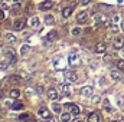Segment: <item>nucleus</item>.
<instances>
[{"instance_id":"nucleus-1","label":"nucleus","mask_w":124,"mask_h":122,"mask_svg":"<svg viewBox=\"0 0 124 122\" xmlns=\"http://www.w3.org/2000/svg\"><path fill=\"white\" fill-rule=\"evenodd\" d=\"M113 47H114L116 50L123 49L124 47V37L123 36H116V37H114V40H113Z\"/></svg>"},{"instance_id":"nucleus-2","label":"nucleus","mask_w":124,"mask_h":122,"mask_svg":"<svg viewBox=\"0 0 124 122\" xmlns=\"http://www.w3.org/2000/svg\"><path fill=\"white\" fill-rule=\"evenodd\" d=\"M38 115L42 119H51V111H48V108H45V106H40L38 109Z\"/></svg>"},{"instance_id":"nucleus-3","label":"nucleus","mask_w":124,"mask_h":122,"mask_svg":"<svg viewBox=\"0 0 124 122\" xmlns=\"http://www.w3.org/2000/svg\"><path fill=\"white\" fill-rule=\"evenodd\" d=\"M77 22H78L79 25L87 23V22H88V13H87V12H79V13L77 14Z\"/></svg>"},{"instance_id":"nucleus-4","label":"nucleus","mask_w":124,"mask_h":122,"mask_svg":"<svg viewBox=\"0 0 124 122\" xmlns=\"http://www.w3.org/2000/svg\"><path fill=\"white\" fill-rule=\"evenodd\" d=\"M65 79H66L68 83H75V82L78 81V75H77L75 72H68V73L65 75Z\"/></svg>"},{"instance_id":"nucleus-5","label":"nucleus","mask_w":124,"mask_h":122,"mask_svg":"<svg viewBox=\"0 0 124 122\" xmlns=\"http://www.w3.org/2000/svg\"><path fill=\"white\" fill-rule=\"evenodd\" d=\"M54 7V3L51 1V0H45V1H42L40 4H39V10H51Z\"/></svg>"},{"instance_id":"nucleus-6","label":"nucleus","mask_w":124,"mask_h":122,"mask_svg":"<svg viewBox=\"0 0 124 122\" xmlns=\"http://www.w3.org/2000/svg\"><path fill=\"white\" fill-rule=\"evenodd\" d=\"M66 108L71 111V114H72L74 116L79 115V112H81V111H79V108H78V105H75V103H68V105H66Z\"/></svg>"},{"instance_id":"nucleus-7","label":"nucleus","mask_w":124,"mask_h":122,"mask_svg":"<svg viewBox=\"0 0 124 122\" xmlns=\"http://www.w3.org/2000/svg\"><path fill=\"white\" fill-rule=\"evenodd\" d=\"M105 49H107V45L104 42H100L95 46V53H105Z\"/></svg>"},{"instance_id":"nucleus-8","label":"nucleus","mask_w":124,"mask_h":122,"mask_svg":"<svg viewBox=\"0 0 124 122\" xmlns=\"http://www.w3.org/2000/svg\"><path fill=\"white\" fill-rule=\"evenodd\" d=\"M110 76H111V79L113 81H121V70H111L110 72Z\"/></svg>"},{"instance_id":"nucleus-9","label":"nucleus","mask_w":124,"mask_h":122,"mask_svg":"<svg viewBox=\"0 0 124 122\" xmlns=\"http://www.w3.org/2000/svg\"><path fill=\"white\" fill-rule=\"evenodd\" d=\"M25 20H22V19H19V20H16L15 23H13V27H15V30H22L23 27H25Z\"/></svg>"},{"instance_id":"nucleus-10","label":"nucleus","mask_w":124,"mask_h":122,"mask_svg":"<svg viewBox=\"0 0 124 122\" xmlns=\"http://www.w3.org/2000/svg\"><path fill=\"white\" fill-rule=\"evenodd\" d=\"M48 96H49V99H52V101H56L58 99V92L55 88H49L48 89Z\"/></svg>"},{"instance_id":"nucleus-11","label":"nucleus","mask_w":124,"mask_h":122,"mask_svg":"<svg viewBox=\"0 0 124 122\" xmlns=\"http://www.w3.org/2000/svg\"><path fill=\"white\" fill-rule=\"evenodd\" d=\"M93 86H84V88H81V95H84V96H91L93 95Z\"/></svg>"},{"instance_id":"nucleus-12","label":"nucleus","mask_w":124,"mask_h":122,"mask_svg":"<svg viewBox=\"0 0 124 122\" xmlns=\"http://www.w3.org/2000/svg\"><path fill=\"white\" fill-rule=\"evenodd\" d=\"M88 122H101V118L97 112H91L88 115Z\"/></svg>"},{"instance_id":"nucleus-13","label":"nucleus","mask_w":124,"mask_h":122,"mask_svg":"<svg viewBox=\"0 0 124 122\" xmlns=\"http://www.w3.org/2000/svg\"><path fill=\"white\" fill-rule=\"evenodd\" d=\"M72 12H74V7H71V6H68V7H65L63 10H62V16L65 17V19H68L71 14H72Z\"/></svg>"},{"instance_id":"nucleus-14","label":"nucleus","mask_w":124,"mask_h":122,"mask_svg":"<svg viewBox=\"0 0 124 122\" xmlns=\"http://www.w3.org/2000/svg\"><path fill=\"white\" fill-rule=\"evenodd\" d=\"M9 95H10V98H12V99H17V98L20 96V91H19L17 88H13L12 91L9 92Z\"/></svg>"},{"instance_id":"nucleus-15","label":"nucleus","mask_w":124,"mask_h":122,"mask_svg":"<svg viewBox=\"0 0 124 122\" xmlns=\"http://www.w3.org/2000/svg\"><path fill=\"white\" fill-rule=\"evenodd\" d=\"M45 23H46V25H54V23H55V17H54L52 14L45 16Z\"/></svg>"},{"instance_id":"nucleus-16","label":"nucleus","mask_w":124,"mask_h":122,"mask_svg":"<svg viewBox=\"0 0 124 122\" xmlns=\"http://www.w3.org/2000/svg\"><path fill=\"white\" fill-rule=\"evenodd\" d=\"M116 65H117V69L118 70L124 72V59H118V61L116 62Z\"/></svg>"},{"instance_id":"nucleus-17","label":"nucleus","mask_w":124,"mask_h":122,"mask_svg":"<svg viewBox=\"0 0 124 122\" xmlns=\"http://www.w3.org/2000/svg\"><path fill=\"white\" fill-rule=\"evenodd\" d=\"M56 36H58V33H56V30H52L51 33H48L46 39H48V40H55V39H56Z\"/></svg>"},{"instance_id":"nucleus-18","label":"nucleus","mask_w":124,"mask_h":122,"mask_svg":"<svg viewBox=\"0 0 124 122\" xmlns=\"http://www.w3.org/2000/svg\"><path fill=\"white\" fill-rule=\"evenodd\" d=\"M4 39L6 40H9V42H16V36L15 34H12V33H7V34H4Z\"/></svg>"},{"instance_id":"nucleus-19","label":"nucleus","mask_w":124,"mask_h":122,"mask_svg":"<svg viewBox=\"0 0 124 122\" xmlns=\"http://www.w3.org/2000/svg\"><path fill=\"white\" fill-rule=\"evenodd\" d=\"M71 115L72 114H61V122H68L71 119Z\"/></svg>"},{"instance_id":"nucleus-20","label":"nucleus","mask_w":124,"mask_h":122,"mask_svg":"<svg viewBox=\"0 0 124 122\" xmlns=\"http://www.w3.org/2000/svg\"><path fill=\"white\" fill-rule=\"evenodd\" d=\"M29 25H31L32 27H36V26L39 25V17H32L31 22H29Z\"/></svg>"},{"instance_id":"nucleus-21","label":"nucleus","mask_w":124,"mask_h":122,"mask_svg":"<svg viewBox=\"0 0 124 122\" xmlns=\"http://www.w3.org/2000/svg\"><path fill=\"white\" fill-rule=\"evenodd\" d=\"M12 109H13V111H19V109H23V103H20V102H17V103H13Z\"/></svg>"},{"instance_id":"nucleus-22","label":"nucleus","mask_w":124,"mask_h":122,"mask_svg":"<svg viewBox=\"0 0 124 122\" xmlns=\"http://www.w3.org/2000/svg\"><path fill=\"white\" fill-rule=\"evenodd\" d=\"M81 29H79V27H74V29H72V34H74V36H79V34H81Z\"/></svg>"},{"instance_id":"nucleus-23","label":"nucleus","mask_w":124,"mask_h":122,"mask_svg":"<svg viewBox=\"0 0 124 122\" xmlns=\"http://www.w3.org/2000/svg\"><path fill=\"white\" fill-rule=\"evenodd\" d=\"M28 50H29V46H28V45H23V46L20 47V53H22V55H25Z\"/></svg>"},{"instance_id":"nucleus-24","label":"nucleus","mask_w":124,"mask_h":122,"mask_svg":"<svg viewBox=\"0 0 124 122\" xmlns=\"http://www.w3.org/2000/svg\"><path fill=\"white\" fill-rule=\"evenodd\" d=\"M29 118H31V116H29V114H22V115L19 116V119H20V121H28Z\"/></svg>"},{"instance_id":"nucleus-25","label":"nucleus","mask_w":124,"mask_h":122,"mask_svg":"<svg viewBox=\"0 0 124 122\" xmlns=\"http://www.w3.org/2000/svg\"><path fill=\"white\" fill-rule=\"evenodd\" d=\"M52 109H54V112H61L62 106H61V105H58V103H55V105L52 106Z\"/></svg>"},{"instance_id":"nucleus-26","label":"nucleus","mask_w":124,"mask_h":122,"mask_svg":"<svg viewBox=\"0 0 124 122\" xmlns=\"http://www.w3.org/2000/svg\"><path fill=\"white\" fill-rule=\"evenodd\" d=\"M62 93H63V95H69V93H71V92H69V86H66V85L62 86Z\"/></svg>"},{"instance_id":"nucleus-27","label":"nucleus","mask_w":124,"mask_h":122,"mask_svg":"<svg viewBox=\"0 0 124 122\" xmlns=\"http://www.w3.org/2000/svg\"><path fill=\"white\" fill-rule=\"evenodd\" d=\"M10 81H12V82H17V83H19V82H20L22 79H20L19 76H16V75H12V78H10Z\"/></svg>"},{"instance_id":"nucleus-28","label":"nucleus","mask_w":124,"mask_h":122,"mask_svg":"<svg viewBox=\"0 0 124 122\" xmlns=\"http://www.w3.org/2000/svg\"><path fill=\"white\" fill-rule=\"evenodd\" d=\"M102 61H104V63H108V62H111V55H104Z\"/></svg>"},{"instance_id":"nucleus-29","label":"nucleus","mask_w":124,"mask_h":122,"mask_svg":"<svg viewBox=\"0 0 124 122\" xmlns=\"http://www.w3.org/2000/svg\"><path fill=\"white\" fill-rule=\"evenodd\" d=\"M19 7H20V6H19V4H16V6L12 9V14H17V13H19Z\"/></svg>"},{"instance_id":"nucleus-30","label":"nucleus","mask_w":124,"mask_h":122,"mask_svg":"<svg viewBox=\"0 0 124 122\" xmlns=\"http://www.w3.org/2000/svg\"><path fill=\"white\" fill-rule=\"evenodd\" d=\"M104 111H105V112H113L111 106H110V105H107V102H105V105H104Z\"/></svg>"},{"instance_id":"nucleus-31","label":"nucleus","mask_w":124,"mask_h":122,"mask_svg":"<svg viewBox=\"0 0 124 122\" xmlns=\"http://www.w3.org/2000/svg\"><path fill=\"white\" fill-rule=\"evenodd\" d=\"M3 19H4V12L0 10V20H3Z\"/></svg>"},{"instance_id":"nucleus-32","label":"nucleus","mask_w":124,"mask_h":122,"mask_svg":"<svg viewBox=\"0 0 124 122\" xmlns=\"http://www.w3.org/2000/svg\"><path fill=\"white\" fill-rule=\"evenodd\" d=\"M118 20H120V17H118V16H114V17H113V22H116V23H117Z\"/></svg>"},{"instance_id":"nucleus-33","label":"nucleus","mask_w":124,"mask_h":122,"mask_svg":"<svg viewBox=\"0 0 124 122\" xmlns=\"http://www.w3.org/2000/svg\"><path fill=\"white\" fill-rule=\"evenodd\" d=\"M88 1H90V0H79V3H81V4H87Z\"/></svg>"},{"instance_id":"nucleus-34","label":"nucleus","mask_w":124,"mask_h":122,"mask_svg":"<svg viewBox=\"0 0 124 122\" xmlns=\"http://www.w3.org/2000/svg\"><path fill=\"white\" fill-rule=\"evenodd\" d=\"M120 25H121V30L124 32V20H121V22H120Z\"/></svg>"},{"instance_id":"nucleus-35","label":"nucleus","mask_w":124,"mask_h":122,"mask_svg":"<svg viewBox=\"0 0 124 122\" xmlns=\"http://www.w3.org/2000/svg\"><path fill=\"white\" fill-rule=\"evenodd\" d=\"M3 95H4V93H3V91H0V99L3 98Z\"/></svg>"},{"instance_id":"nucleus-36","label":"nucleus","mask_w":124,"mask_h":122,"mask_svg":"<svg viewBox=\"0 0 124 122\" xmlns=\"http://www.w3.org/2000/svg\"><path fill=\"white\" fill-rule=\"evenodd\" d=\"M13 1H15V3H19V1H20V0H13Z\"/></svg>"},{"instance_id":"nucleus-37","label":"nucleus","mask_w":124,"mask_h":122,"mask_svg":"<svg viewBox=\"0 0 124 122\" xmlns=\"http://www.w3.org/2000/svg\"><path fill=\"white\" fill-rule=\"evenodd\" d=\"M49 122H55V119H52V118H51V121H49Z\"/></svg>"},{"instance_id":"nucleus-38","label":"nucleus","mask_w":124,"mask_h":122,"mask_svg":"<svg viewBox=\"0 0 124 122\" xmlns=\"http://www.w3.org/2000/svg\"><path fill=\"white\" fill-rule=\"evenodd\" d=\"M77 122H85V121H82V119H79V121H77Z\"/></svg>"},{"instance_id":"nucleus-39","label":"nucleus","mask_w":124,"mask_h":122,"mask_svg":"<svg viewBox=\"0 0 124 122\" xmlns=\"http://www.w3.org/2000/svg\"><path fill=\"white\" fill-rule=\"evenodd\" d=\"M1 3H3V0H0V4H1Z\"/></svg>"},{"instance_id":"nucleus-40","label":"nucleus","mask_w":124,"mask_h":122,"mask_svg":"<svg viewBox=\"0 0 124 122\" xmlns=\"http://www.w3.org/2000/svg\"><path fill=\"white\" fill-rule=\"evenodd\" d=\"M0 36H1V33H0Z\"/></svg>"},{"instance_id":"nucleus-41","label":"nucleus","mask_w":124,"mask_h":122,"mask_svg":"<svg viewBox=\"0 0 124 122\" xmlns=\"http://www.w3.org/2000/svg\"><path fill=\"white\" fill-rule=\"evenodd\" d=\"M123 55H124V52H123Z\"/></svg>"},{"instance_id":"nucleus-42","label":"nucleus","mask_w":124,"mask_h":122,"mask_svg":"<svg viewBox=\"0 0 124 122\" xmlns=\"http://www.w3.org/2000/svg\"><path fill=\"white\" fill-rule=\"evenodd\" d=\"M123 119H124V118H123Z\"/></svg>"}]
</instances>
